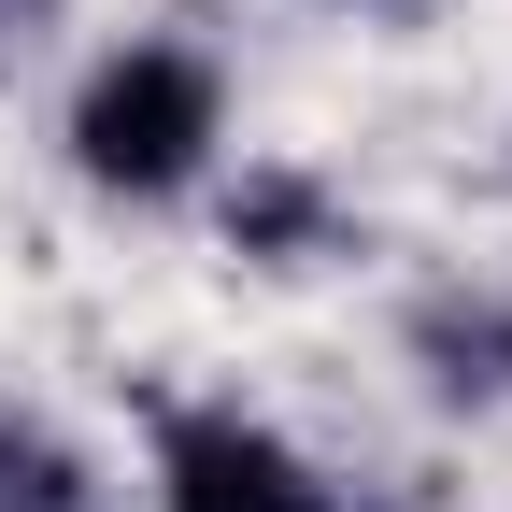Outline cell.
I'll use <instances>...</instances> for the list:
<instances>
[{
    "label": "cell",
    "mask_w": 512,
    "mask_h": 512,
    "mask_svg": "<svg viewBox=\"0 0 512 512\" xmlns=\"http://www.w3.org/2000/svg\"><path fill=\"white\" fill-rule=\"evenodd\" d=\"M72 157H86V185L171 200V185L214 157V72H200L185 43H128V57H100L86 100H72Z\"/></svg>",
    "instance_id": "6da1fadb"
},
{
    "label": "cell",
    "mask_w": 512,
    "mask_h": 512,
    "mask_svg": "<svg viewBox=\"0 0 512 512\" xmlns=\"http://www.w3.org/2000/svg\"><path fill=\"white\" fill-rule=\"evenodd\" d=\"M171 512H328V484H313L271 427L242 413H171Z\"/></svg>",
    "instance_id": "7a4b0ae2"
},
{
    "label": "cell",
    "mask_w": 512,
    "mask_h": 512,
    "mask_svg": "<svg viewBox=\"0 0 512 512\" xmlns=\"http://www.w3.org/2000/svg\"><path fill=\"white\" fill-rule=\"evenodd\" d=\"M0 512H86L72 456H57V441H29V427H0Z\"/></svg>",
    "instance_id": "3957f363"
},
{
    "label": "cell",
    "mask_w": 512,
    "mask_h": 512,
    "mask_svg": "<svg viewBox=\"0 0 512 512\" xmlns=\"http://www.w3.org/2000/svg\"><path fill=\"white\" fill-rule=\"evenodd\" d=\"M43 15H57V0H0V29H15V43H29V29H43Z\"/></svg>",
    "instance_id": "277c9868"
},
{
    "label": "cell",
    "mask_w": 512,
    "mask_h": 512,
    "mask_svg": "<svg viewBox=\"0 0 512 512\" xmlns=\"http://www.w3.org/2000/svg\"><path fill=\"white\" fill-rule=\"evenodd\" d=\"M356 15H413V0H356Z\"/></svg>",
    "instance_id": "5b68a950"
}]
</instances>
